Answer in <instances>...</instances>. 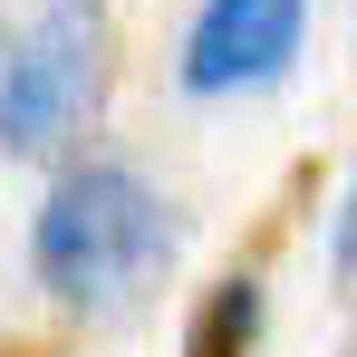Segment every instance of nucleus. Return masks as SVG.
I'll return each instance as SVG.
<instances>
[{
    "label": "nucleus",
    "instance_id": "obj_3",
    "mask_svg": "<svg viewBox=\"0 0 357 357\" xmlns=\"http://www.w3.org/2000/svg\"><path fill=\"white\" fill-rule=\"evenodd\" d=\"M309 0H203L183 29V87L193 97H232V87H271L299 59Z\"/></svg>",
    "mask_w": 357,
    "mask_h": 357
},
{
    "label": "nucleus",
    "instance_id": "obj_4",
    "mask_svg": "<svg viewBox=\"0 0 357 357\" xmlns=\"http://www.w3.org/2000/svg\"><path fill=\"white\" fill-rule=\"evenodd\" d=\"M183 357H261V280L251 271H232V280L203 290L193 328H183Z\"/></svg>",
    "mask_w": 357,
    "mask_h": 357
},
{
    "label": "nucleus",
    "instance_id": "obj_2",
    "mask_svg": "<svg viewBox=\"0 0 357 357\" xmlns=\"http://www.w3.org/2000/svg\"><path fill=\"white\" fill-rule=\"evenodd\" d=\"M97 49H107V10L97 0H49L20 49L0 68V145L10 155H49L97 97Z\"/></svg>",
    "mask_w": 357,
    "mask_h": 357
},
{
    "label": "nucleus",
    "instance_id": "obj_5",
    "mask_svg": "<svg viewBox=\"0 0 357 357\" xmlns=\"http://www.w3.org/2000/svg\"><path fill=\"white\" fill-rule=\"evenodd\" d=\"M328 251H338V271H357V183H348V203H338V232H328Z\"/></svg>",
    "mask_w": 357,
    "mask_h": 357
},
{
    "label": "nucleus",
    "instance_id": "obj_1",
    "mask_svg": "<svg viewBox=\"0 0 357 357\" xmlns=\"http://www.w3.org/2000/svg\"><path fill=\"white\" fill-rule=\"evenodd\" d=\"M165 251H174L165 193L135 174V165H116V155L68 165L49 183V203H39V222H29V271L68 309H126L165 271Z\"/></svg>",
    "mask_w": 357,
    "mask_h": 357
}]
</instances>
